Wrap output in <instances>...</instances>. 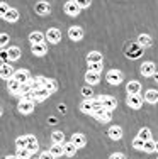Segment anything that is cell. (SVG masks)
I'll list each match as a JSON object with an SVG mask.
<instances>
[{
	"instance_id": "20",
	"label": "cell",
	"mask_w": 158,
	"mask_h": 159,
	"mask_svg": "<svg viewBox=\"0 0 158 159\" xmlns=\"http://www.w3.org/2000/svg\"><path fill=\"white\" fill-rule=\"evenodd\" d=\"M145 102L155 105L158 103V90H146L145 92Z\"/></svg>"
},
{
	"instance_id": "33",
	"label": "cell",
	"mask_w": 158,
	"mask_h": 159,
	"mask_svg": "<svg viewBox=\"0 0 158 159\" xmlns=\"http://www.w3.org/2000/svg\"><path fill=\"white\" fill-rule=\"evenodd\" d=\"M156 151V142L153 141H148V142H145V147H143V152H146V154H151V152H155Z\"/></svg>"
},
{
	"instance_id": "38",
	"label": "cell",
	"mask_w": 158,
	"mask_h": 159,
	"mask_svg": "<svg viewBox=\"0 0 158 159\" xmlns=\"http://www.w3.org/2000/svg\"><path fill=\"white\" fill-rule=\"evenodd\" d=\"M102 66H104V63H90V64H89V71H95V73H100Z\"/></svg>"
},
{
	"instance_id": "9",
	"label": "cell",
	"mask_w": 158,
	"mask_h": 159,
	"mask_svg": "<svg viewBox=\"0 0 158 159\" xmlns=\"http://www.w3.org/2000/svg\"><path fill=\"white\" fill-rule=\"evenodd\" d=\"M12 78L16 80V81H19L21 85H26V83L31 81V73H29L27 70H17Z\"/></svg>"
},
{
	"instance_id": "24",
	"label": "cell",
	"mask_w": 158,
	"mask_h": 159,
	"mask_svg": "<svg viewBox=\"0 0 158 159\" xmlns=\"http://www.w3.org/2000/svg\"><path fill=\"white\" fill-rule=\"evenodd\" d=\"M107 134H109V137H111L112 141H119V139L122 137V129L119 127V125H112L107 130Z\"/></svg>"
},
{
	"instance_id": "11",
	"label": "cell",
	"mask_w": 158,
	"mask_h": 159,
	"mask_svg": "<svg viewBox=\"0 0 158 159\" xmlns=\"http://www.w3.org/2000/svg\"><path fill=\"white\" fill-rule=\"evenodd\" d=\"M34 10H36V14L37 16H50L51 14V5L48 2H37L36 5H34Z\"/></svg>"
},
{
	"instance_id": "16",
	"label": "cell",
	"mask_w": 158,
	"mask_h": 159,
	"mask_svg": "<svg viewBox=\"0 0 158 159\" xmlns=\"http://www.w3.org/2000/svg\"><path fill=\"white\" fill-rule=\"evenodd\" d=\"M85 81H87L89 86H93L100 81V73H95V71H87L85 73Z\"/></svg>"
},
{
	"instance_id": "3",
	"label": "cell",
	"mask_w": 158,
	"mask_h": 159,
	"mask_svg": "<svg viewBox=\"0 0 158 159\" xmlns=\"http://www.w3.org/2000/svg\"><path fill=\"white\" fill-rule=\"evenodd\" d=\"M92 117L95 120H99L100 124H107V122H111V119H112V112L105 110V108H99V110L92 112Z\"/></svg>"
},
{
	"instance_id": "32",
	"label": "cell",
	"mask_w": 158,
	"mask_h": 159,
	"mask_svg": "<svg viewBox=\"0 0 158 159\" xmlns=\"http://www.w3.org/2000/svg\"><path fill=\"white\" fill-rule=\"evenodd\" d=\"M50 152H51L55 157L63 156V146H61V144H53V146L50 147Z\"/></svg>"
},
{
	"instance_id": "23",
	"label": "cell",
	"mask_w": 158,
	"mask_h": 159,
	"mask_svg": "<svg viewBox=\"0 0 158 159\" xmlns=\"http://www.w3.org/2000/svg\"><path fill=\"white\" fill-rule=\"evenodd\" d=\"M7 90H9L10 93H12V95H19V92H21V83L19 81H16V80L14 78H10L9 81H7Z\"/></svg>"
},
{
	"instance_id": "30",
	"label": "cell",
	"mask_w": 158,
	"mask_h": 159,
	"mask_svg": "<svg viewBox=\"0 0 158 159\" xmlns=\"http://www.w3.org/2000/svg\"><path fill=\"white\" fill-rule=\"evenodd\" d=\"M50 97V92L48 90H37V92H34V103H39V102L46 100V98Z\"/></svg>"
},
{
	"instance_id": "4",
	"label": "cell",
	"mask_w": 158,
	"mask_h": 159,
	"mask_svg": "<svg viewBox=\"0 0 158 159\" xmlns=\"http://www.w3.org/2000/svg\"><path fill=\"white\" fill-rule=\"evenodd\" d=\"M99 100L102 102V107L109 112H112V110L117 108V100H116L114 97H111V95H100Z\"/></svg>"
},
{
	"instance_id": "1",
	"label": "cell",
	"mask_w": 158,
	"mask_h": 159,
	"mask_svg": "<svg viewBox=\"0 0 158 159\" xmlns=\"http://www.w3.org/2000/svg\"><path fill=\"white\" fill-rule=\"evenodd\" d=\"M122 73L119 70H109L107 71V75H105V80H107V83L109 85H112V86H117L119 83L122 81Z\"/></svg>"
},
{
	"instance_id": "40",
	"label": "cell",
	"mask_w": 158,
	"mask_h": 159,
	"mask_svg": "<svg viewBox=\"0 0 158 159\" xmlns=\"http://www.w3.org/2000/svg\"><path fill=\"white\" fill-rule=\"evenodd\" d=\"M92 93H93V90H92V86H84V88H82V95L84 97H87V100H90V98H92Z\"/></svg>"
},
{
	"instance_id": "46",
	"label": "cell",
	"mask_w": 158,
	"mask_h": 159,
	"mask_svg": "<svg viewBox=\"0 0 158 159\" xmlns=\"http://www.w3.org/2000/svg\"><path fill=\"white\" fill-rule=\"evenodd\" d=\"M2 113H3V108H2V107H0V117H2Z\"/></svg>"
},
{
	"instance_id": "21",
	"label": "cell",
	"mask_w": 158,
	"mask_h": 159,
	"mask_svg": "<svg viewBox=\"0 0 158 159\" xmlns=\"http://www.w3.org/2000/svg\"><path fill=\"white\" fill-rule=\"evenodd\" d=\"M138 46L140 48H151L153 46V39L148 34H140L138 36Z\"/></svg>"
},
{
	"instance_id": "2",
	"label": "cell",
	"mask_w": 158,
	"mask_h": 159,
	"mask_svg": "<svg viewBox=\"0 0 158 159\" xmlns=\"http://www.w3.org/2000/svg\"><path fill=\"white\" fill-rule=\"evenodd\" d=\"M80 12H82V9H80V3H78L77 0H68V2L65 3V14L66 16L77 17Z\"/></svg>"
},
{
	"instance_id": "12",
	"label": "cell",
	"mask_w": 158,
	"mask_h": 159,
	"mask_svg": "<svg viewBox=\"0 0 158 159\" xmlns=\"http://www.w3.org/2000/svg\"><path fill=\"white\" fill-rule=\"evenodd\" d=\"M68 37L71 41H82L84 39V29L78 27V25H71L68 29Z\"/></svg>"
},
{
	"instance_id": "45",
	"label": "cell",
	"mask_w": 158,
	"mask_h": 159,
	"mask_svg": "<svg viewBox=\"0 0 158 159\" xmlns=\"http://www.w3.org/2000/svg\"><path fill=\"white\" fill-rule=\"evenodd\" d=\"M3 159H17V156H5Z\"/></svg>"
},
{
	"instance_id": "42",
	"label": "cell",
	"mask_w": 158,
	"mask_h": 159,
	"mask_svg": "<svg viewBox=\"0 0 158 159\" xmlns=\"http://www.w3.org/2000/svg\"><path fill=\"white\" fill-rule=\"evenodd\" d=\"M39 159H56V157L53 156L50 151H43V152L39 154Z\"/></svg>"
},
{
	"instance_id": "47",
	"label": "cell",
	"mask_w": 158,
	"mask_h": 159,
	"mask_svg": "<svg viewBox=\"0 0 158 159\" xmlns=\"http://www.w3.org/2000/svg\"><path fill=\"white\" fill-rule=\"evenodd\" d=\"M155 80H156V83H158V73L155 75Z\"/></svg>"
},
{
	"instance_id": "48",
	"label": "cell",
	"mask_w": 158,
	"mask_h": 159,
	"mask_svg": "<svg viewBox=\"0 0 158 159\" xmlns=\"http://www.w3.org/2000/svg\"><path fill=\"white\" fill-rule=\"evenodd\" d=\"M156 152H158V141H156Z\"/></svg>"
},
{
	"instance_id": "27",
	"label": "cell",
	"mask_w": 158,
	"mask_h": 159,
	"mask_svg": "<svg viewBox=\"0 0 158 159\" xmlns=\"http://www.w3.org/2000/svg\"><path fill=\"white\" fill-rule=\"evenodd\" d=\"M80 112L82 113H87V115H92L93 112V105H92V98L90 100H84L80 103Z\"/></svg>"
},
{
	"instance_id": "10",
	"label": "cell",
	"mask_w": 158,
	"mask_h": 159,
	"mask_svg": "<svg viewBox=\"0 0 158 159\" xmlns=\"http://www.w3.org/2000/svg\"><path fill=\"white\" fill-rule=\"evenodd\" d=\"M34 102H19L17 105V110L19 113H22V115H29V113L34 112Z\"/></svg>"
},
{
	"instance_id": "35",
	"label": "cell",
	"mask_w": 158,
	"mask_h": 159,
	"mask_svg": "<svg viewBox=\"0 0 158 159\" xmlns=\"http://www.w3.org/2000/svg\"><path fill=\"white\" fill-rule=\"evenodd\" d=\"M16 147H17V149H26V147H27V135L17 137L16 139Z\"/></svg>"
},
{
	"instance_id": "17",
	"label": "cell",
	"mask_w": 158,
	"mask_h": 159,
	"mask_svg": "<svg viewBox=\"0 0 158 159\" xmlns=\"http://www.w3.org/2000/svg\"><path fill=\"white\" fill-rule=\"evenodd\" d=\"M70 141L75 144V147H77V149H82V147H85V144H87V139H85L84 134H73Z\"/></svg>"
},
{
	"instance_id": "39",
	"label": "cell",
	"mask_w": 158,
	"mask_h": 159,
	"mask_svg": "<svg viewBox=\"0 0 158 159\" xmlns=\"http://www.w3.org/2000/svg\"><path fill=\"white\" fill-rule=\"evenodd\" d=\"M9 10H10V7L7 5L5 2H0V17L3 19V17L7 16V14H9Z\"/></svg>"
},
{
	"instance_id": "37",
	"label": "cell",
	"mask_w": 158,
	"mask_h": 159,
	"mask_svg": "<svg viewBox=\"0 0 158 159\" xmlns=\"http://www.w3.org/2000/svg\"><path fill=\"white\" fill-rule=\"evenodd\" d=\"M9 41H10V36H9V34L0 32V48H5L7 44H9Z\"/></svg>"
},
{
	"instance_id": "15",
	"label": "cell",
	"mask_w": 158,
	"mask_h": 159,
	"mask_svg": "<svg viewBox=\"0 0 158 159\" xmlns=\"http://www.w3.org/2000/svg\"><path fill=\"white\" fill-rule=\"evenodd\" d=\"M32 54L37 56V58H41V56H46L48 52V44L46 43H41V44H34V46L31 48Z\"/></svg>"
},
{
	"instance_id": "13",
	"label": "cell",
	"mask_w": 158,
	"mask_h": 159,
	"mask_svg": "<svg viewBox=\"0 0 158 159\" xmlns=\"http://www.w3.org/2000/svg\"><path fill=\"white\" fill-rule=\"evenodd\" d=\"M126 92H127V95H140V92H141V83L136 81V80L129 81V83L126 85Z\"/></svg>"
},
{
	"instance_id": "43",
	"label": "cell",
	"mask_w": 158,
	"mask_h": 159,
	"mask_svg": "<svg viewBox=\"0 0 158 159\" xmlns=\"http://www.w3.org/2000/svg\"><path fill=\"white\" fill-rule=\"evenodd\" d=\"M109 159H126V156H124L122 152H114V154H111Z\"/></svg>"
},
{
	"instance_id": "44",
	"label": "cell",
	"mask_w": 158,
	"mask_h": 159,
	"mask_svg": "<svg viewBox=\"0 0 158 159\" xmlns=\"http://www.w3.org/2000/svg\"><path fill=\"white\" fill-rule=\"evenodd\" d=\"M78 3H80V9H87V7L92 5V2H90V0H82V2H78Z\"/></svg>"
},
{
	"instance_id": "41",
	"label": "cell",
	"mask_w": 158,
	"mask_h": 159,
	"mask_svg": "<svg viewBox=\"0 0 158 159\" xmlns=\"http://www.w3.org/2000/svg\"><path fill=\"white\" fill-rule=\"evenodd\" d=\"M133 147H134V149H138V151H143V147H145V142H143L141 139L134 137V141H133Z\"/></svg>"
},
{
	"instance_id": "7",
	"label": "cell",
	"mask_w": 158,
	"mask_h": 159,
	"mask_svg": "<svg viewBox=\"0 0 158 159\" xmlns=\"http://www.w3.org/2000/svg\"><path fill=\"white\" fill-rule=\"evenodd\" d=\"M14 68H12V64L10 63H2L0 64V78L2 80H5V81H9L10 78L14 76Z\"/></svg>"
},
{
	"instance_id": "49",
	"label": "cell",
	"mask_w": 158,
	"mask_h": 159,
	"mask_svg": "<svg viewBox=\"0 0 158 159\" xmlns=\"http://www.w3.org/2000/svg\"><path fill=\"white\" fill-rule=\"evenodd\" d=\"M36 159H39V157H36Z\"/></svg>"
},
{
	"instance_id": "36",
	"label": "cell",
	"mask_w": 158,
	"mask_h": 159,
	"mask_svg": "<svg viewBox=\"0 0 158 159\" xmlns=\"http://www.w3.org/2000/svg\"><path fill=\"white\" fill-rule=\"evenodd\" d=\"M16 156H17V159H31V156H32V154L29 152L27 149H17Z\"/></svg>"
},
{
	"instance_id": "26",
	"label": "cell",
	"mask_w": 158,
	"mask_h": 159,
	"mask_svg": "<svg viewBox=\"0 0 158 159\" xmlns=\"http://www.w3.org/2000/svg\"><path fill=\"white\" fill-rule=\"evenodd\" d=\"M7 54H9V61H17L21 58V48L19 46H10L7 49Z\"/></svg>"
},
{
	"instance_id": "18",
	"label": "cell",
	"mask_w": 158,
	"mask_h": 159,
	"mask_svg": "<svg viewBox=\"0 0 158 159\" xmlns=\"http://www.w3.org/2000/svg\"><path fill=\"white\" fill-rule=\"evenodd\" d=\"M44 39H46V36H44L41 31H34V32H31L29 34V41H31V44L34 46V44H41V43H44Z\"/></svg>"
},
{
	"instance_id": "31",
	"label": "cell",
	"mask_w": 158,
	"mask_h": 159,
	"mask_svg": "<svg viewBox=\"0 0 158 159\" xmlns=\"http://www.w3.org/2000/svg\"><path fill=\"white\" fill-rule=\"evenodd\" d=\"M3 20H7V22H17V20H19V10H17V9H12V7H10L9 14H7L5 17H3Z\"/></svg>"
},
{
	"instance_id": "29",
	"label": "cell",
	"mask_w": 158,
	"mask_h": 159,
	"mask_svg": "<svg viewBox=\"0 0 158 159\" xmlns=\"http://www.w3.org/2000/svg\"><path fill=\"white\" fill-rule=\"evenodd\" d=\"M136 137L141 139L143 142H148V141H151V130L146 129V127H143V129H140V132H138Z\"/></svg>"
},
{
	"instance_id": "8",
	"label": "cell",
	"mask_w": 158,
	"mask_h": 159,
	"mask_svg": "<svg viewBox=\"0 0 158 159\" xmlns=\"http://www.w3.org/2000/svg\"><path fill=\"white\" fill-rule=\"evenodd\" d=\"M140 73H141V75H143V76H145V78H148V76H153V75L156 73L155 63H151V61H145V63H141Z\"/></svg>"
},
{
	"instance_id": "22",
	"label": "cell",
	"mask_w": 158,
	"mask_h": 159,
	"mask_svg": "<svg viewBox=\"0 0 158 159\" xmlns=\"http://www.w3.org/2000/svg\"><path fill=\"white\" fill-rule=\"evenodd\" d=\"M102 61H104V56H102V52H99V51H90L87 54V64H90V63H102Z\"/></svg>"
},
{
	"instance_id": "5",
	"label": "cell",
	"mask_w": 158,
	"mask_h": 159,
	"mask_svg": "<svg viewBox=\"0 0 158 159\" xmlns=\"http://www.w3.org/2000/svg\"><path fill=\"white\" fill-rule=\"evenodd\" d=\"M143 102H145V98L141 95H127V98H126L127 107L133 108V110H140L143 107Z\"/></svg>"
},
{
	"instance_id": "50",
	"label": "cell",
	"mask_w": 158,
	"mask_h": 159,
	"mask_svg": "<svg viewBox=\"0 0 158 159\" xmlns=\"http://www.w3.org/2000/svg\"><path fill=\"white\" fill-rule=\"evenodd\" d=\"M156 159H158V157H156Z\"/></svg>"
},
{
	"instance_id": "28",
	"label": "cell",
	"mask_w": 158,
	"mask_h": 159,
	"mask_svg": "<svg viewBox=\"0 0 158 159\" xmlns=\"http://www.w3.org/2000/svg\"><path fill=\"white\" fill-rule=\"evenodd\" d=\"M51 141H53V144H65L66 141H65V134H63L61 130H55L51 134Z\"/></svg>"
},
{
	"instance_id": "19",
	"label": "cell",
	"mask_w": 158,
	"mask_h": 159,
	"mask_svg": "<svg viewBox=\"0 0 158 159\" xmlns=\"http://www.w3.org/2000/svg\"><path fill=\"white\" fill-rule=\"evenodd\" d=\"M26 149H27L31 154H34L36 151L39 149V144H37V139H36L32 134H27V147H26Z\"/></svg>"
},
{
	"instance_id": "14",
	"label": "cell",
	"mask_w": 158,
	"mask_h": 159,
	"mask_svg": "<svg viewBox=\"0 0 158 159\" xmlns=\"http://www.w3.org/2000/svg\"><path fill=\"white\" fill-rule=\"evenodd\" d=\"M77 151L78 149L75 147V144L71 142V141L63 144V156H65V157H73L75 154H77Z\"/></svg>"
},
{
	"instance_id": "6",
	"label": "cell",
	"mask_w": 158,
	"mask_h": 159,
	"mask_svg": "<svg viewBox=\"0 0 158 159\" xmlns=\"http://www.w3.org/2000/svg\"><path fill=\"white\" fill-rule=\"evenodd\" d=\"M44 36H46V41L50 44H58L60 41H61V31H60V29H56V27L48 29V32L44 34Z\"/></svg>"
},
{
	"instance_id": "25",
	"label": "cell",
	"mask_w": 158,
	"mask_h": 159,
	"mask_svg": "<svg viewBox=\"0 0 158 159\" xmlns=\"http://www.w3.org/2000/svg\"><path fill=\"white\" fill-rule=\"evenodd\" d=\"M44 90H48V92H50V95H53V93L58 90V83H56V80L44 78Z\"/></svg>"
},
{
	"instance_id": "34",
	"label": "cell",
	"mask_w": 158,
	"mask_h": 159,
	"mask_svg": "<svg viewBox=\"0 0 158 159\" xmlns=\"http://www.w3.org/2000/svg\"><path fill=\"white\" fill-rule=\"evenodd\" d=\"M126 54L129 56V58H138V56L141 54V49L138 44H133V46H129V51H127Z\"/></svg>"
}]
</instances>
